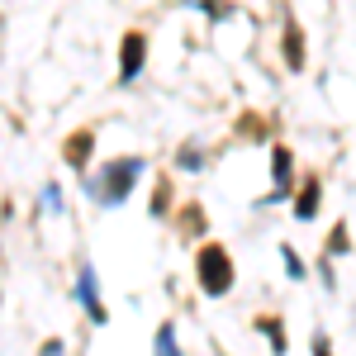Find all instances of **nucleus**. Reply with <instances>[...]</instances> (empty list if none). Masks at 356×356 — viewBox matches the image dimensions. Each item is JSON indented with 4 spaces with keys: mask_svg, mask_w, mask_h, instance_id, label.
Here are the masks:
<instances>
[{
    "mask_svg": "<svg viewBox=\"0 0 356 356\" xmlns=\"http://www.w3.org/2000/svg\"><path fill=\"white\" fill-rule=\"evenodd\" d=\"M352 252V243H347V223H337L328 233V257H347Z\"/></svg>",
    "mask_w": 356,
    "mask_h": 356,
    "instance_id": "nucleus-11",
    "label": "nucleus"
},
{
    "mask_svg": "<svg viewBox=\"0 0 356 356\" xmlns=\"http://www.w3.org/2000/svg\"><path fill=\"white\" fill-rule=\"evenodd\" d=\"M271 176H275V191L261 200V204H280L285 191L295 186V157H290V147H271Z\"/></svg>",
    "mask_w": 356,
    "mask_h": 356,
    "instance_id": "nucleus-5",
    "label": "nucleus"
},
{
    "mask_svg": "<svg viewBox=\"0 0 356 356\" xmlns=\"http://www.w3.org/2000/svg\"><path fill=\"white\" fill-rule=\"evenodd\" d=\"M86 152H90V134H76L67 143V162L72 166H86Z\"/></svg>",
    "mask_w": 356,
    "mask_h": 356,
    "instance_id": "nucleus-10",
    "label": "nucleus"
},
{
    "mask_svg": "<svg viewBox=\"0 0 356 356\" xmlns=\"http://www.w3.org/2000/svg\"><path fill=\"white\" fill-rule=\"evenodd\" d=\"M143 62H147V33L129 29L124 33V53H119V86H134L143 76Z\"/></svg>",
    "mask_w": 356,
    "mask_h": 356,
    "instance_id": "nucleus-4",
    "label": "nucleus"
},
{
    "mask_svg": "<svg viewBox=\"0 0 356 356\" xmlns=\"http://www.w3.org/2000/svg\"><path fill=\"white\" fill-rule=\"evenodd\" d=\"M72 300H76V304L86 309V318H90L95 328H100V323L110 318V314H105V304H100V275H95V266H81V271H76Z\"/></svg>",
    "mask_w": 356,
    "mask_h": 356,
    "instance_id": "nucleus-3",
    "label": "nucleus"
},
{
    "mask_svg": "<svg viewBox=\"0 0 356 356\" xmlns=\"http://www.w3.org/2000/svg\"><path fill=\"white\" fill-rule=\"evenodd\" d=\"M285 67H290V72H300V67H304V33L295 24L285 29Z\"/></svg>",
    "mask_w": 356,
    "mask_h": 356,
    "instance_id": "nucleus-7",
    "label": "nucleus"
},
{
    "mask_svg": "<svg viewBox=\"0 0 356 356\" xmlns=\"http://www.w3.org/2000/svg\"><path fill=\"white\" fill-rule=\"evenodd\" d=\"M152 347H157L162 356L176 352V323H162V328H157V337H152Z\"/></svg>",
    "mask_w": 356,
    "mask_h": 356,
    "instance_id": "nucleus-12",
    "label": "nucleus"
},
{
    "mask_svg": "<svg viewBox=\"0 0 356 356\" xmlns=\"http://www.w3.org/2000/svg\"><path fill=\"white\" fill-rule=\"evenodd\" d=\"M257 332L271 342V352H285V328H280V318H257Z\"/></svg>",
    "mask_w": 356,
    "mask_h": 356,
    "instance_id": "nucleus-8",
    "label": "nucleus"
},
{
    "mask_svg": "<svg viewBox=\"0 0 356 356\" xmlns=\"http://www.w3.org/2000/svg\"><path fill=\"white\" fill-rule=\"evenodd\" d=\"M43 209H62V191H57V186L43 191Z\"/></svg>",
    "mask_w": 356,
    "mask_h": 356,
    "instance_id": "nucleus-15",
    "label": "nucleus"
},
{
    "mask_svg": "<svg viewBox=\"0 0 356 356\" xmlns=\"http://www.w3.org/2000/svg\"><path fill=\"white\" fill-rule=\"evenodd\" d=\"M280 261H285V275H290V280H304V275H309V266H304V257L295 247H280Z\"/></svg>",
    "mask_w": 356,
    "mask_h": 356,
    "instance_id": "nucleus-9",
    "label": "nucleus"
},
{
    "mask_svg": "<svg viewBox=\"0 0 356 356\" xmlns=\"http://www.w3.org/2000/svg\"><path fill=\"white\" fill-rule=\"evenodd\" d=\"M195 275H200V290L209 300H223L233 290V257L223 252V243H204L195 257Z\"/></svg>",
    "mask_w": 356,
    "mask_h": 356,
    "instance_id": "nucleus-2",
    "label": "nucleus"
},
{
    "mask_svg": "<svg viewBox=\"0 0 356 356\" xmlns=\"http://www.w3.org/2000/svg\"><path fill=\"white\" fill-rule=\"evenodd\" d=\"M318 195H323V186H318V176H304L300 200H295V219H300V223H309L314 214H318Z\"/></svg>",
    "mask_w": 356,
    "mask_h": 356,
    "instance_id": "nucleus-6",
    "label": "nucleus"
},
{
    "mask_svg": "<svg viewBox=\"0 0 356 356\" xmlns=\"http://www.w3.org/2000/svg\"><path fill=\"white\" fill-rule=\"evenodd\" d=\"M176 166H181V171H200V147H181V157H176Z\"/></svg>",
    "mask_w": 356,
    "mask_h": 356,
    "instance_id": "nucleus-13",
    "label": "nucleus"
},
{
    "mask_svg": "<svg viewBox=\"0 0 356 356\" xmlns=\"http://www.w3.org/2000/svg\"><path fill=\"white\" fill-rule=\"evenodd\" d=\"M204 15H209V19H228V15H233V5H228V0H209V5H204Z\"/></svg>",
    "mask_w": 356,
    "mask_h": 356,
    "instance_id": "nucleus-14",
    "label": "nucleus"
},
{
    "mask_svg": "<svg viewBox=\"0 0 356 356\" xmlns=\"http://www.w3.org/2000/svg\"><path fill=\"white\" fill-rule=\"evenodd\" d=\"M143 171H147L143 157H114V162H105L95 176H86V195H90L95 204H105V209H119V204L134 195V186L143 181Z\"/></svg>",
    "mask_w": 356,
    "mask_h": 356,
    "instance_id": "nucleus-1",
    "label": "nucleus"
}]
</instances>
